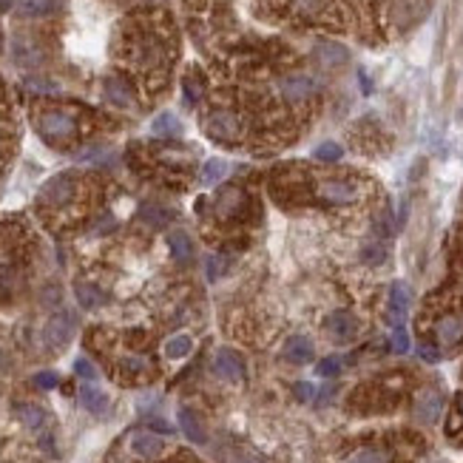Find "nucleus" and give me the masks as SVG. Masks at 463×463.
I'll use <instances>...</instances> for the list:
<instances>
[{"label":"nucleus","instance_id":"2","mask_svg":"<svg viewBox=\"0 0 463 463\" xmlns=\"http://www.w3.org/2000/svg\"><path fill=\"white\" fill-rule=\"evenodd\" d=\"M207 134L219 142H236L242 137V125L233 111H214L207 117Z\"/></svg>","mask_w":463,"mask_h":463},{"label":"nucleus","instance_id":"10","mask_svg":"<svg viewBox=\"0 0 463 463\" xmlns=\"http://www.w3.org/2000/svg\"><path fill=\"white\" fill-rule=\"evenodd\" d=\"M316 57H318V63L327 66V68H339V66H344V63L350 60V52H347L341 43L321 40V43L316 46Z\"/></svg>","mask_w":463,"mask_h":463},{"label":"nucleus","instance_id":"5","mask_svg":"<svg viewBox=\"0 0 463 463\" xmlns=\"http://www.w3.org/2000/svg\"><path fill=\"white\" fill-rule=\"evenodd\" d=\"M77 193V179L63 174V177H54L43 185V191H40V202L43 205H66L68 199H74Z\"/></svg>","mask_w":463,"mask_h":463},{"label":"nucleus","instance_id":"36","mask_svg":"<svg viewBox=\"0 0 463 463\" xmlns=\"http://www.w3.org/2000/svg\"><path fill=\"white\" fill-rule=\"evenodd\" d=\"M392 347H395V353H406V350H409V335H406L404 327H395V332H392Z\"/></svg>","mask_w":463,"mask_h":463},{"label":"nucleus","instance_id":"7","mask_svg":"<svg viewBox=\"0 0 463 463\" xmlns=\"http://www.w3.org/2000/svg\"><path fill=\"white\" fill-rule=\"evenodd\" d=\"M443 412V395L438 390H424L415 401V418L420 424H435Z\"/></svg>","mask_w":463,"mask_h":463},{"label":"nucleus","instance_id":"38","mask_svg":"<svg viewBox=\"0 0 463 463\" xmlns=\"http://www.w3.org/2000/svg\"><path fill=\"white\" fill-rule=\"evenodd\" d=\"M313 392H316V390H313V384H296V395H299L302 401H310V398H313Z\"/></svg>","mask_w":463,"mask_h":463},{"label":"nucleus","instance_id":"21","mask_svg":"<svg viewBox=\"0 0 463 463\" xmlns=\"http://www.w3.org/2000/svg\"><path fill=\"white\" fill-rule=\"evenodd\" d=\"M151 131H154L156 137H179V134H182V125H179V119H177L171 111H165V114H159V117L154 119Z\"/></svg>","mask_w":463,"mask_h":463},{"label":"nucleus","instance_id":"3","mask_svg":"<svg viewBox=\"0 0 463 463\" xmlns=\"http://www.w3.org/2000/svg\"><path fill=\"white\" fill-rule=\"evenodd\" d=\"M324 327H327V335L335 344H350L355 339V332H358V321L347 310H335L332 316H327Z\"/></svg>","mask_w":463,"mask_h":463},{"label":"nucleus","instance_id":"19","mask_svg":"<svg viewBox=\"0 0 463 463\" xmlns=\"http://www.w3.org/2000/svg\"><path fill=\"white\" fill-rule=\"evenodd\" d=\"M80 404L86 406L89 412L100 415V412H105V406H108V398H105V392H100L97 387L86 384V387H80Z\"/></svg>","mask_w":463,"mask_h":463},{"label":"nucleus","instance_id":"25","mask_svg":"<svg viewBox=\"0 0 463 463\" xmlns=\"http://www.w3.org/2000/svg\"><path fill=\"white\" fill-rule=\"evenodd\" d=\"M228 174V162L225 159H207L202 168V182L205 185H216L219 179H225Z\"/></svg>","mask_w":463,"mask_h":463},{"label":"nucleus","instance_id":"20","mask_svg":"<svg viewBox=\"0 0 463 463\" xmlns=\"http://www.w3.org/2000/svg\"><path fill=\"white\" fill-rule=\"evenodd\" d=\"M168 244H171V253H174L177 262H191V256H193V242H191V236H188L185 230H174L171 239H168Z\"/></svg>","mask_w":463,"mask_h":463},{"label":"nucleus","instance_id":"24","mask_svg":"<svg viewBox=\"0 0 463 463\" xmlns=\"http://www.w3.org/2000/svg\"><path fill=\"white\" fill-rule=\"evenodd\" d=\"M140 219H142L148 228H165L168 219H171V214H168L165 207H159V205H145V207L140 210Z\"/></svg>","mask_w":463,"mask_h":463},{"label":"nucleus","instance_id":"22","mask_svg":"<svg viewBox=\"0 0 463 463\" xmlns=\"http://www.w3.org/2000/svg\"><path fill=\"white\" fill-rule=\"evenodd\" d=\"M119 372H122L125 381H137V378H145V375L151 372V364H148L142 355H128V358L122 361Z\"/></svg>","mask_w":463,"mask_h":463},{"label":"nucleus","instance_id":"34","mask_svg":"<svg viewBox=\"0 0 463 463\" xmlns=\"http://www.w3.org/2000/svg\"><path fill=\"white\" fill-rule=\"evenodd\" d=\"M74 372H77L80 378H86V381H94V378H97V369H94V364H91L89 358H80V361L74 364Z\"/></svg>","mask_w":463,"mask_h":463},{"label":"nucleus","instance_id":"35","mask_svg":"<svg viewBox=\"0 0 463 463\" xmlns=\"http://www.w3.org/2000/svg\"><path fill=\"white\" fill-rule=\"evenodd\" d=\"M57 381H60V378H57L54 372H37V375H34V384H37L40 390H54Z\"/></svg>","mask_w":463,"mask_h":463},{"label":"nucleus","instance_id":"26","mask_svg":"<svg viewBox=\"0 0 463 463\" xmlns=\"http://www.w3.org/2000/svg\"><path fill=\"white\" fill-rule=\"evenodd\" d=\"M347 463H390V452L378 449V446H364L355 455H350Z\"/></svg>","mask_w":463,"mask_h":463},{"label":"nucleus","instance_id":"8","mask_svg":"<svg viewBox=\"0 0 463 463\" xmlns=\"http://www.w3.org/2000/svg\"><path fill=\"white\" fill-rule=\"evenodd\" d=\"M214 372L225 381H242L244 378V361L233 350H219L214 355Z\"/></svg>","mask_w":463,"mask_h":463},{"label":"nucleus","instance_id":"15","mask_svg":"<svg viewBox=\"0 0 463 463\" xmlns=\"http://www.w3.org/2000/svg\"><path fill=\"white\" fill-rule=\"evenodd\" d=\"M284 358L290 364H307L313 358V344L310 339H304V335H293V339H287L284 344Z\"/></svg>","mask_w":463,"mask_h":463},{"label":"nucleus","instance_id":"6","mask_svg":"<svg viewBox=\"0 0 463 463\" xmlns=\"http://www.w3.org/2000/svg\"><path fill=\"white\" fill-rule=\"evenodd\" d=\"M318 196L324 202H332V205H350L358 199V188L347 179H327L318 185Z\"/></svg>","mask_w":463,"mask_h":463},{"label":"nucleus","instance_id":"32","mask_svg":"<svg viewBox=\"0 0 463 463\" xmlns=\"http://www.w3.org/2000/svg\"><path fill=\"white\" fill-rule=\"evenodd\" d=\"M341 367H344V361H341L339 355H330V358H324V361L318 364V375L332 378V375H339V372H341Z\"/></svg>","mask_w":463,"mask_h":463},{"label":"nucleus","instance_id":"16","mask_svg":"<svg viewBox=\"0 0 463 463\" xmlns=\"http://www.w3.org/2000/svg\"><path fill=\"white\" fill-rule=\"evenodd\" d=\"M105 97H108L114 105H119V108L134 105V94H131V89H128V82H122L119 77L105 80Z\"/></svg>","mask_w":463,"mask_h":463},{"label":"nucleus","instance_id":"4","mask_svg":"<svg viewBox=\"0 0 463 463\" xmlns=\"http://www.w3.org/2000/svg\"><path fill=\"white\" fill-rule=\"evenodd\" d=\"M74 327H77V321H74V316L68 313V310H60L57 316H52L49 318V324H46V344L49 347H66L68 341H71V335H74Z\"/></svg>","mask_w":463,"mask_h":463},{"label":"nucleus","instance_id":"31","mask_svg":"<svg viewBox=\"0 0 463 463\" xmlns=\"http://www.w3.org/2000/svg\"><path fill=\"white\" fill-rule=\"evenodd\" d=\"M341 145H335V142H324V145H318L316 148V159H321V162H335V159H341Z\"/></svg>","mask_w":463,"mask_h":463},{"label":"nucleus","instance_id":"33","mask_svg":"<svg viewBox=\"0 0 463 463\" xmlns=\"http://www.w3.org/2000/svg\"><path fill=\"white\" fill-rule=\"evenodd\" d=\"M225 265H228L225 256H210V259H207V279L216 281V279L225 273Z\"/></svg>","mask_w":463,"mask_h":463},{"label":"nucleus","instance_id":"29","mask_svg":"<svg viewBox=\"0 0 463 463\" xmlns=\"http://www.w3.org/2000/svg\"><path fill=\"white\" fill-rule=\"evenodd\" d=\"M361 259H364V265H378V262H384V259H387V247H384V244H378V242H372V244H367V247L361 250Z\"/></svg>","mask_w":463,"mask_h":463},{"label":"nucleus","instance_id":"1","mask_svg":"<svg viewBox=\"0 0 463 463\" xmlns=\"http://www.w3.org/2000/svg\"><path fill=\"white\" fill-rule=\"evenodd\" d=\"M37 131L52 145H66V142H71L77 137V122L66 111H46V114H40V119H37Z\"/></svg>","mask_w":463,"mask_h":463},{"label":"nucleus","instance_id":"27","mask_svg":"<svg viewBox=\"0 0 463 463\" xmlns=\"http://www.w3.org/2000/svg\"><path fill=\"white\" fill-rule=\"evenodd\" d=\"M191 347H193V341L188 335H174V339L165 341V355L168 358H185V355H191Z\"/></svg>","mask_w":463,"mask_h":463},{"label":"nucleus","instance_id":"18","mask_svg":"<svg viewBox=\"0 0 463 463\" xmlns=\"http://www.w3.org/2000/svg\"><path fill=\"white\" fill-rule=\"evenodd\" d=\"M179 427H182V432L193 441V443H205V427H202V420L196 418V412H191V409H179Z\"/></svg>","mask_w":463,"mask_h":463},{"label":"nucleus","instance_id":"9","mask_svg":"<svg viewBox=\"0 0 463 463\" xmlns=\"http://www.w3.org/2000/svg\"><path fill=\"white\" fill-rule=\"evenodd\" d=\"M406 310H409V290H406V284L395 281V284L390 287V307H387V318H390V324L401 327L404 318H406Z\"/></svg>","mask_w":463,"mask_h":463},{"label":"nucleus","instance_id":"11","mask_svg":"<svg viewBox=\"0 0 463 463\" xmlns=\"http://www.w3.org/2000/svg\"><path fill=\"white\" fill-rule=\"evenodd\" d=\"M244 205H247V196L242 188H225L216 196V214L219 216H239Z\"/></svg>","mask_w":463,"mask_h":463},{"label":"nucleus","instance_id":"12","mask_svg":"<svg viewBox=\"0 0 463 463\" xmlns=\"http://www.w3.org/2000/svg\"><path fill=\"white\" fill-rule=\"evenodd\" d=\"M435 335H438V344L441 347H455L463 339V318L457 316H443L435 324Z\"/></svg>","mask_w":463,"mask_h":463},{"label":"nucleus","instance_id":"23","mask_svg":"<svg viewBox=\"0 0 463 463\" xmlns=\"http://www.w3.org/2000/svg\"><path fill=\"white\" fill-rule=\"evenodd\" d=\"M77 302H80V307L82 310H94V307H100L103 302H105V296L100 293V287H94V284H77Z\"/></svg>","mask_w":463,"mask_h":463},{"label":"nucleus","instance_id":"14","mask_svg":"<svg viewBox=\"0 0 463 463\" xmlns=\"http://www.w3.org/2000/svg\"><path fill=\"white\" fill-rule=\"evenodd\" d=\"M162 449H165V443L154 432H134L131 435V452L140 457H156V455H162Z\"/></svg>","mask_w":463,"mask_h":463},{"label":"nucleus","instance_id":"17","mask_svg":"<svg viewBox=\"0 0 463 463\" xmlns=\"http://www.w3.org/2000/svg\"><path fill=\"white\" fill-rule=\"evenodd\" d=\"M60 3H63V0H17V9L26 17H43V15L57 12Z\"/></svg>","mask_w":463,"mask_h":463},{"label":"nucleus","instance_id":"37","mask_svg":"<svg viewBox=\"0 0 463 463\" xmlns=\"http://www.w3.org/2000/svg\"><path fill=\"white\" fill-rule=\"evenodd\" d=\"M420 358L424 361H429V364H435V361H441V350L438 347H432V344H420Z\"/></svg>","mask_w":463,"mask_h":463},{"label":"nucleus","instance_id":"30","mask_svg":"<svg viewBox=\"0 0 463 463\" xmlns=\"http://www.w3.org/2000/svg\"><path fill=\"white\" fill-rule=\"evenodd\" d=\"M202 94H205L202 77H199V74H188V77H185V97H188L191 103H196V100H202Z\"/></svg>","mask_w":463,"mask_h":463},{"label":"nucleus","instance_id":"39","mask_svg":"<svg viewBox=\"0 0 463 463\" xmlns=\"http://www.w3.org/2000/svg\"><path fill=\"white\" fill-rule=\"evenodd\" d=\"M0 49H3V37H0Z\"/></svg>","mask_w":463,"mask_h":463},{"label":"nucleus","instance_id":"28","mask_svg":"<svg viewBox=\"0 0 463 463\" xmlns=\"http://www.w3.org/2000/svg\"><path fill=\"white\" fill-rule=\"evenodd\" d=\"M17 415H20L23 424L31 427V429H37V427H43V424H46V412L40 409V406H34V404H23V406H17Z\"/></svg>","mask_w":463,"mask_h":463},{"label":"nucleus","instance_id":"13","mask_svg":"<svg viewBox=\"0 0 463 463\" xmlns=\"http://www.w3.org/2000/svg\"><path fill=\"white\" fill-rule=\"evenodd\" d=\"M279 89H281V94H284L287 100H293V103L307 100V97L316 91V86H313L310 77H287V80L279 82Z\"/></svg>","mask_w":463,"mask_h":463}]
</instances>
